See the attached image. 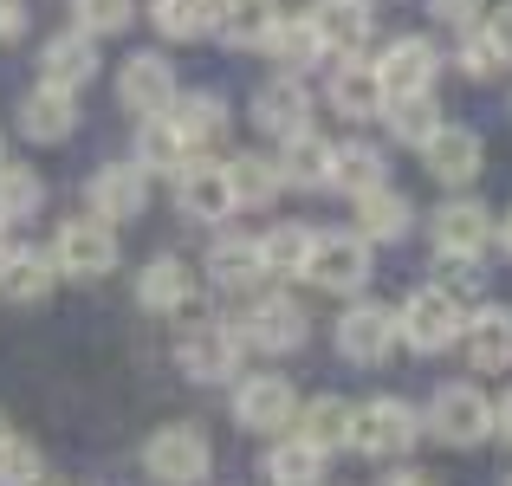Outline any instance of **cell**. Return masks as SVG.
<instances>
[{
	"label": "cell",
	"mask_w": 512,
	"mask_h": 486,
	"mask_svg": "<svg viewBox=\"0 0 512 486\" xmlns=\"http://www.w3.org/2000/svg\"><path fill=\"white\" fill-rule=\"evenodd\" d=\"M422 441V409H409L402 396H370L350 415V448L370 461H402Z\"/></svg>",
	"instance_id": "6da1fadb"
},
{
	"label": "cell",
	"mask_w": 512,
	"mask_h": 486,
	"mask_svg": "<svg viewBox=\"0 0 512 486\" xmlns=\"http://www.w3.org/2000/svg\"><path fill=\"white\" fill-rule=\"evenodd\" d=\"M143 474L156 486H201L214 474V448L195 422H163L143 441Z\"/></svg>",
	"instance_id": "7a4b0ae2"
},
{
	"label": "cell",
	"mask_w": 512,
	"mask_h": 486,
	"mask_svg": "<svg viewBox=\"0 0 512 486\" xmlns=\"http://www.w3.org/2000/svg\"><path fill=\"white\" fill-rule=\"evenodd\" d=\"M370 273H376V266H370V240H363L357 227H350V234H344V227L312 234L305 279H312L318 292H338V299H344V292H363V286H370Z\"/></svg>",
	"instance_id": "3957f363"
},
{
	"label": "cell",
	"mask_w": 512,
	"mask_h": 486,
	"mask_svg": "<svg viewBox=\"0 0 512 486\" xmlns=\"http://www.w3.org/2000/svg\"><path fill=\"white\" fill-rule=\"evenodd\" d=\"M428 435L448 441V448H480V441L493 435V402L480 396L474 383H441L435 396H428Z\"/></svg>",
	"instance_id": "277c9868"
},
{
	"label": "cell",
	"mask_w": 512,
	"mask_h": 486,
	"mask_svg": "<svg viewBox=\"0 0 512 486\" xmlns=\"http://www.w3.org/2000/svg\"><path fill=\"white\" fill-rule=\"evenodd\" d=\"M396 324H402V344H409V350L435 357V350L461 344V324H467V312H461V299H448L441 286H415L409 299H402Z\"/></svg>",
	"instance_id": "5b68a950"
},
{
	"label": "cell",
	"mask_w": 512,
	"mask_h": 486,
	"mask_svg": "<svg viewBox=\"0 0 512 486\" xmlns=\"http://www.w3.org/2000/svg\"><path fill=\"white\" fill-rule=\"evenodd\" d=\"M305 337H312V318H305V305L286 299V292L253 299L247 318H240V344L266 350V357H292V350H305Z\"/></svg>",
	"instance_id": "8992f818"
},
{
	"label": "cell",
	"mask_w": 512,
	"mask_h": 486,
	"mask_svg": "<svg viewBox=\"0 0 512 486\" xmlns=\"http://www.w3.org/2000/svg\"><path fill=\"white\" fill-rule=\"evenodd\" d=\"M240 324H227V318H201V324H188V337L175 344V363H182L195 383H234L240 376Z\"/></svg>",
	"instance_id": "52a82bcc"
},
{
	"label": "cell",
	"mask_w": 512,
	"mask_h": 486,
	"mask_svg": "<svg viewBox=\"0 0 512 486\" xmlns=\"http://www.w3.org/2000/svg\"><path fill=\"white\" fill-rule=\"evenodd\" d=\"M46 253H52V266H59V279H104L117 266V227H104L98 214L65 221Z\"/></svg>",
	"instance_id": "ba28073f"
},
{
	"label": "cell",
	"mask_w": 512,
	"mask_h": 486,
	"mask_svg": "<svg viewBox=\"0 0 512 486\" xmlns=\"http://www.w3.org/2000/svg\"><path fill=\"white\" fill-rule=\"evenodd\" d=\"M175 98H182V91H175V65L163 52H130L124 72H117V104H124L137 124H150V117H169Z\"/></svg>",
	"instance_id": "9c48e42d"
},
{
	"label": "cell",
	"mask_w": 512,
	"mask_h": 486,
	"mask_svg": "<svg viewBox=\"0 0 512 486\" xmlns=\"http://www.w3.org/2000/svg\"><path fill=\"white\" fill-rule=\"evenodd\" d=\"M435 72H441V52L435 39L422 33H402L383 46V59H376V85H383V98H422V91H435Z\"/></svg>",
	"instance_id": "30bf717a"
},
{
	"label": "cell",
	"mask_w": 512,
	"mask_h": 486,
	"mask_svg": "<svg viewBox=\"0 0 512 486\" xmlns=\"http://www.w3.org/2000/svg\"><path fill=\"white\" fill-rule=\"evenodd\" d=\"M299 409H305V396L286 383V376H273V370L247 376V383L234 389V422L253 428V435H279V428H292Z\"/></svg>",
	"instance_id": "8fae6325"
},
{
	"label": "cell",
	"mask_w": 512,
	"mask_h": 486,
	"mask_svg": "<svg viewBox=\"0 0 512 486\" xmlns=\"http://www.w3.org/2000/svg\"><path fill=\"white\" fill-rule=\"evenodd\" d=\"M402 344V324H396V305H376V299H357L350 312L338 318V350L350 363H383L389 350Z\"/></svg>",
	"instance_id": "7c38bea8"
},
{
	"label": "cell",
	"mask_w": 512,
	"mask_h": 486,
	"mask_svg": "<svg viewBox=\"0 0 512 486\" xmlns=\"http://www.w3.org/2000/svg\"><path fill=\"white\" fill-rule=\"evenodd\" d=\"M143 208H150V175H143L137 162H104V169L91 175V214H98L104 227L137 221Z\"/></svg>",
	"instance_id": "4fadbf2b"
},
{
	"label": "cell",
	"mask_w": 512,
	"mask_h": 486,
	"mask_svg": "<svg viewBox=\"0 0 512 486\" xmlns=\"http://www.w3.org/2000/svg\"><path fill=\"white\" fill-rule=\"evenodd\" d=\"M175 208H182L188 221H201V227L227 221V214L240 208L234 182H227V162H188V169L175 175Z\"/></svg>",
	"instance_id": "5bb4252c"
},
{
	"label": "cell",
	"mask_w": 512,
	"mask_h": 486,
	"mask_svg": "<svg viewBox=\"0 0 512 486\" xmlns=\"http://www.w3.org/2000/svg\"><path fill=\"white\" fill-rule=\"evenodd\" d=\"M422 162H428V175H435L441 188H467L480 175V162H487V143H480V130H467V124H441L435 137L422 143Z\"/></svg>",
	"instance_id": "9a60e30c"
},
{
	"label": "cell",
	"mask_w": 512,
	"mask_h": 486,
	"mask_svg": "<svg viewBox=\"0 0 512 486\" xmlns=\"http://www.w3.org/2000/svg\"><path fill=\"white\" fill-rule=\"evenodd\" d=\"M493 234H500V221H493L487 201H448V208L435 214V253H461V260H480V253L493 247Z\"/></svg>",
	"instance_id": "2e32d148"
},
{
	"label": "cell",
	"mask_w": 512,
	"mask_h": 486,
	"mask_svg": "<svg viewBox=\"0 0 512 486\" xmlns=\"http://www.w3.org/2000/svg\"><path fill=\"white\" fill-rule=\"evenodd\" d=\"M312 33L325 46V59H357L370 46V7L363 0H312Z\"/></svg>",
	"instance_id": "e0dca14e"
},
{
	"label": "cell",
	"mask_w": 512,
	"mask_h": 486,
	"mask_svg": "<svg viewBox=\"0 0 512 486\" xmlns=\"http://www.w3.org/2000/svg\"><path fill=\"white\" fill-rule=\"evenodd\" d=\"M91 78H98V46H91V33H59V39H46L39 46V85H52V91H85Z\"/></svg>",
	"instance_id": "ac0fdd59"
},
{
	"label": "cell",
	"mask_w": 512,
	"mask_h": 486,
	"mask_svg": "<svg viewBox=\"0 0 512 486\" xmlns=\"http://www.w3.org/2000/svg\"><path fill=\"white\" fill-rule=\"evenodd\" d=\"M253 124L266 130V137H299V130H312V91L299 85V78H266L260 91H253Z\"/></svg>",
	"instance_id": "d6986e66"
},
{
	"label": "cell",
	"mask_w": 512,
	"mask_h": 486,
	"mask_svg": "<svg viewBox=\"0 0 512 486\" xmlns=\"http://www.w3.org/2000/svg\"><path fill=\"white\" fill-rule=\"evenodd\" d=\"M59 286V266L46 247H0V299L7 305H39Z\"/></svg>",
	"instance_id": "ffe728a7"
},
{
	"label": "cell",
	"mask_w": 512,
	"mask_h": 486,
	"mask_svg": "<svg viewBox=\"0 0 512 486\" xmlns=\"http://www.w3.org/2000/svg\"><path fill=\"white\" fill-rule=\"evenodd\" d=\"M461 350L474 370H512V305H480L461 324Z\"/></svg>",
	"instance_id": "44dd1931"
},
{
	"label": "cell",
	"mask_w": 512,
	"mask_h": 486,
	"mask_svg": "<svg viewBox=\"0 0 512 486\" xmlns=\"http://www.w3.org/2000/svg\"><path fill=\"white\" fill-rule=\"evenodd\" d=\"M208 279H214V292H260V279H273V273H266L253 234H221L208 247Z\"/></svg>",
	"instance_id": "7402d4cb"
},
{
	"label": "cell",
	"mask_w": 512,
	"mask_h": 486,
	"mask_svg": "<svg viewBox=\"0 0 512 486\" xmlns=\"http://www.w3.org/2000/svg\"><path fill=\"white\" fill-rule=\"evenodd\" d=\"M195 266L182 260V253H156L150 266H143L137 279V299L150 305V312H188V299H195Z\"/></svg>",
	"instance_id": "603a6c76"
},
{
	"label": "cell",
	"mask_w": 512,
	"mask_h": 486,
	"mask_svg": "<svg viewBox=\"0 0 512 486\" xmlns=\"http://www.w3.org/2000/svg\"><path fill=\"white\" fill-rule=\"evenodd\" d=\"M350 415H357V402H344V396H305L292 435L318 454H338V448H350Z\"/></svg>",
	"instance_id": "cb8c5ba5"
},
{
	"label": "cell",
	"mask_w": 512,
	"mask_h": 486,
	"mask_svg": "<svg viewBox=\"0 0 512 486\" xmlns=\"http://www.w3.org/2000/svg\"><path fill=\"white\" fill-rule=\"evenodd\" d=\"M331 156H338V143H325L318 130H299V137H286V150H279V175H286V188L318 195V188H331Z\"/></svg>",
	"instance_id": "d4e9b609"
},
{
	"label": "cell",
	"mask_w": 512,
	"mask_h": 486,
	"mask_svg": "<svg viewBox=\"0 0 512 486\" xmlns=\"http://www.w3.org/2000/svg\"><path fill=\"white\" fill-rule=\"evenodd\" d=\"M20 130L33 143H65L78 130V98L72 91H52V85H39V91H26V104H20Z\"/></svg>",
	"instance_id": "484cf974"
},
{
	"label": "cell",
	"mask_w": 512,
	"mask_h": 486,
	"mask_svg": "<svg viewBox=\"0 0 512 486\" xmlns=\"http://www.w3.org/2000/svg\"><path fill=\"white\" fill-rule=\"evenodd\" d=\"M331 104L350 117V124H363V117H383V85H376V65L363 59H338L331 65Z\"/></svg>",
	"instance_id": "4316f807"
},
{
	"label": "cell",
	"mask_w": 512,
	"mask_h": 486,
	"mask_svg": "<svg viewBox=\"0 0 512 486\" xmlns=\"http://www.w3.org/2000/svg\"><path fill=\"white\" fill-rule=\"evenodd\" d=\"M169 124L182 130V143L201 156V150H214V143L227 137V104L214 98V91H188V98L169 104Z\"/></svg>",
	"instance_id": "83f0119b"
},
{
	"label": "cell",
	"mask_w": 512,
	"mask_h": 486,
	"mask_svg": "<svg viewBox=\"0 0 512 486\" xmlns=\"http://www.w3.org/2000/svg\"><path fill=\"white\" fill-rule=\"evenodd\" d=\"M415 227V208L402 188H370V195H357V234L363 240H402Z\"/></svg>",
	"instance_id": "f1b7e54d"
},
{
	"label": "cell",
	"mask_w": 512,
	"mask_h": 486,
	"mask_svg": "<svg viewBox=\"0 0 512 486\" xmlns=\"http://www.w3.org/2000/svg\"><path fill=\"white\" fill-rule=\"evenodd\" d=\"M227 182H234V201H240V208H266V201H279L286 175H279V156L240 150V156H227Z\"/></svg>",
	"instance_id": "f546056e"
},
{
	"label": "cell",
	"mask_w": 512,
	"mask_h": 486,
	"mask_svg": "<svg viewBox=\"0 0 512 486\" xmlns=\"http://www.w3.org/2000/svg\"><path fill=\"white\" fill-rule=\"evenodd\" d=\"M188 162H201V156L182 143V130H175L169 117H150V124L137 130V169L143 175H182Z\"/></svg>",
	"instance_id": "4dcf8cb0"
},
{
	"label": "cell",
	"mask_w": 512,
	"mask_h": 486,
	"mask_svg": "<svg viewBox=\"0 0 512 486\" xmlns=\"http://www.w3.org/2000/svg\"><path fill=\"white\" fill-rule=\"evenodd\" d=\"M260 52H266V59H279V78H299V72H312V65L325 59V46H318L312 20H286V13H279L273 39H266Z\"/></svg>",
	"instance_id": "1f68e13d"
},
{
	"label": "cell",
	"mask_w": 512,
	"mask_h": 486,
	"mask_svg": "<svg viewBox=\"0 0 512 486\" xmlns=\"http://www.w3.org/2000/svg\"><path fill=\"white\" fill-rule=\"evenodd\" d=\"M279 0H227L221 7V26H214V33L227 39V46H266V39H273V26H279Z\"/></svg>",
	"instance_id": "d6a6232c"
},
{
	"label": "cell",
	"mask_w": 512,
	"mask_h": 486,
	"mask_svg": "<svg viewBox=\"0 0 512 486\" xmlns=\"http://www.w3.org/2000/svg\"><path fill=\"white\" fill-rule=\"evenodd\" d=\"M383 182H389V169H383V150H376V143H338V156H331V188H344V195L357 201Z\"/></svg>",
	"instance_id": "836d02e7"
},
{
	"label": "cell",
	"mask_w": 512,
	"mask_h": 486,
	"mask_svg": "<svg viewBox=\"0 0 512 486\" xmlns=\"http://www.w3.org/2000/svg\"><path fill=\"white\" fill-rule=\"evenodd\" d=\"M221 7L227 0H150V20L163 39H201L221 26Z\"/></svg>",
	"instance_id": "e575fe53"
},
{
	"label": "cell",
	"mask_w": 512,
	"mask_h": 486,
	"mask_svg": "<svg viewBox=\"0 0 512 486\" xmlns=\"http://www.w3.org/2000/svg\"><path fill=\"white\" fill-rule=\"evenodd\" d=\"M454 65H461L467 78H500L506 65H512V46L500 39V26H493V20H480V26H467V33H461Z\"/></svg>",
	"instance_id": "d590c367"
},
{
	"label": "cell",
	"mask_w": 512,
	"mask_h": 486,
	"mask_svg": "<svg viewBox=\"0 0 512 486\" xmlns=\"http://www.w3.org/2000/svg\"><path fill=\"white\" fill-rule=\"evenodd\" d=\"M318 480H325V454L305 448L299 435L266 448V486H318Z\"/></svg>",
	"instance_id": "8d00e7d4"
},
{
	"label": "cell",
	"mask_w": 512,
	"mask_h": 486,
	"mask_svg": "<svg viewBox=\"0 0 512 486\" xmlns=\"http://www.w3.org/2000/svg\"><path fill=\"white\" fill-rule=\"evenodd\" d=\"M383 124H389V137H396V143H415V150H422V143L435 137L448 117H441L435 91H422V98H396V104H383Z\"/></svg>",
	"instance_id": "74e56055"
},
{
	"label": "cell",
	"mask_w": 512,
	"mask_h": 486,
	"mask_svg": "<svg viewBox=\"0 0 512 486\" xmlns=\"http://www.w3.org/2000/svg\"><path fill=\"white\" fill-rule=\"evenodd\" d=\"M260 260H266V273H305V260H312V227H299V221L266 227Z\"/></svg>",
	"instance_id": "f35d334b"
},
{
	"label": "cell",
	"mask_w": 512,
	"mask_h": 486,
	"mask_svg": "<svg viewBox=\"0 0 512 486\" xmlns=\"http://www.w3.org/2000/svg\"><path fill=\"white\" fill-rule=\"evenodd\" d=\"M39 201H46V182H39L26 162H0V227L39 214Z\"/></svg>",
	"instance_id": "ab89813d"
},
{
	"label": "cell",
	"mask_w": 512,
	"mask_h": 486,
	"mask_svg": "<svg viewBox=\"0 0 512 486\" xmlns=\"http://www.w3.org/2000/svg\"><path fill=\"white\" fill-rule=\"evenodd\" d=\"M39 474H46L39 448L7 428V435H0V486H39Z\"/></svg>",
	"instance_id": "60d3db41"
},
{
	"label": "cell",
	"mask_w": 512,
	"mask_h": 486,
	"mask_svg": "<svg viewBox=\"0 0 512 486\" xmlns=\"http://www.w3.org/2000/svg\"><path fill=\"white\" fill-rule=\"evenodd\" d=\"M130 13H137V0H72V20H78V33H124L130 26Z\"/></svg>",
	"instance_id": "b9f144b4"
},
{
	"label": "cell",
	"mask_w": 512,
	"mask_h": 486,
	"mask_svg": "<svg viewBox=\"0 0 512 486\" xmlns=\"http://www.w3.org/2000/svg\"><path fill=\"white\" fill-rule=\"evenodd\" d=\"M435 266H441V292H448V299H461V292L480 286V266L461 260V253H435Z\"/></svg>",
	"instance_id": "7bdbcfd3"
},
{
	"label": "cell",
	"mask_w": 512,
	"mask_h": 486,
	"mask_svg": "<svg viewBox=\"0 0 512 486\" xmlns=\"http://www.w3.org/2000/svg\"><path fill=\"white\" fill-rule=\"evenodd\" d=\"M428 13H435V20H448V26H480V13H487V0H428Z\"/></svg>",
	"instance_id": "ee69618b"
},
{
	"label": "cell",
	"mask_w": 512,
	"mask_h": 486,
	"mask_svg": "<svg viewBox=\"0 0 512 486\" xmlns=\"http://www.w3.org/2000/svg\"><path fill=\"white\" fill-rule=\"evenodd\" d=\"M20 33H26V0H0V46H13Z\"/></svg>",
	"instance_id": "f6af8a7d"
},
{
	"label": "cell",
	"mask_w": 512,
	"mask_h": 486,
	"mask_svg": "<svg viewBox=\"0 0 512 486\" xmlns=\"http://www.w3.org/2000/svg\"><path fill=\"white\" fill-rule=\"evenodd\" d=\"M383 486H441L428 467H396V474H383Z\"/></svg>",
	"instance_id": "bcb514c9"
},
{
	"label": "cell",
	"mask_w": 512,
	"mask_h": 486,
	"mask_svg": "<svg viewBox=\"0 0 512 486\" xmlns=\"http://www.w3.org/2000/svg\"><path fill=\"white\" fill-rule=\"evenodd\" d=\"M493 435H500L506 448H512V389L500 396V409H493Z\"/></svg>",
	"instance_id": "7dc6e473"
},
{
	"label": "cell",
	"mask_w": 512,
	"mask_h": 486,
	"mask_svg": "<svg viewBox=\"0 0 512 486\" xmlns=\"http://www.w3.org/2000/svg\"><path fill=\"white\" fill-rule=\"evenodd\" d=\"M493 240H500V253H506V260H512V208L500 214V234H493Z\"/></svg>",
	"instance_id": "c3c4849f"
},
{
	"label": "cell",
	"mask_w": 512,
	"mask_h": 486,
	"mask_svg": "<svg viewBox=\"0 0 512 486\" xmlns=\"http://www.w3.org/2000/svg\"><path fill=\"white\" fill-rule=\"evenodd\" d=\"M493 26H500V39H506V46H512V0H506V7H500V20H493Z\"/></svg>",
	"instance_id": "681fc988"
},
{
	"label": "cell",
	"mask_w": 512,
	"mask_h": 486,
	"mask_svg": "<svg viewBox=\"0 0 512 486\" xmlns=\"http://www.w3.org/2000/svg\"><path fill=\"white\" fill-rule=\"evenodd\" d=\"M0 247H7V227H0Z\"/></svg>",
	"instance_id": "f907efd6"
},
{
	"label": "cell",
	"mask_w": 512,
	"mask_h": 486,
	"mask_svg": "<svg viewBox=\"0 0 512 486\" xmlns=\"http://www.w3.org/2000/svg\"><path fill=\"white\" fill-rule=\"evenodd\" d=\"M0 435H7V415H0Z\"/></svg>",
	"instance_id": "816d5d0a"
},
{
	"label": "cell",
	"mask_w": 512,
	"mask_h": 486,
	"mask_svg": "<svg viewBox=\"0 0 512 486\" xmlns=\"http://www.w3.org/2000/svg\"><path fill=\"white\" fill-rule=\"evenodd\" d=\"M0 162H7V143H0Z\"/></svg>",
	"instance_id": "f5cc1de1"
},
{
	"label": "cell",
	"mask_w": 512,
	"mask_h": 486,
	"mask_svg": "<svg viewBox=\"0 0 512 486\" xmlns=\"http://www.w3.org/2000/svg\"><path fill=\"white\" fill-rule=\"evenodd\" d=\"M506 486H512V480H506Z\"/></svg>",
	"instance_id": "db71d44e"
}]
</instances>
